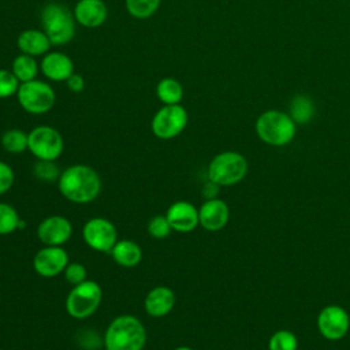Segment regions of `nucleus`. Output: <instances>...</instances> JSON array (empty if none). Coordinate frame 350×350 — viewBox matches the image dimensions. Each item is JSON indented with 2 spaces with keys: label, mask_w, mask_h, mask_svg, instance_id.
Returning a JSON list of instances; mask_svg holds the SVG:
<instances>
[{
  "label": "nucleus",
  "mask_w": 350,
  "mask_h": 350,
  "mask_svg": "<svg viewBox=\"0 0 350 350\" xmlns=\"http://www.w3.org/2000/svg\"><path fill=\"white\" fill-rule=\"evenodd\" d=\"M27 149L37 160H56L64 149L62 134L51 126H37L29 133Z\"/></svg>",
  "instance_id": "nucleus-9"
},
{
  "label": "nucleus",
  "mask_w": 350,
  "mask_h": 350,
  "mask_svg": "<svg viewBox=\"0 0 350 350\" xmlns=\"http://www.w3.org/2000/svg\"><path fill=\"white\" fill-rule=\"evenodd\" d=\"M0 144L5 152L18 154L27 150L29 134L21 129H10L5 133H3L0 138Z\"/></svg>",
  "instance_id": "nucleus-23"
},
{
  "label": "nucleus",
  "mask_w": 350,
  "mask_h": 350,
  "mask_svg": "<svg viewBox=\"0 0 350 350\" xmlns=\"http://www.w3.org/2000/svg\"><path fill=\"white\" fill-rule=\"evenodd\" d=\"M21 82L12 71L0 68V98H7L16 94Z\"/></svg>",
  "instance_id": "nucleus-30"
},
{
  "label": "nucleus",
  "mask_w": 350,
  "mask_h": 350,
  "mask_svg": "<svg viewBox=\"0 0 350 350\" xmlns=\"http://www.w3.org/2000/svg\"><path fill=\"white\" fill-rule=\"evenodd\" d=\"M269 350H297L298 339L297 336L287 329H279L269 338L268 342Z\"/></svg>",
  "instance_id": "nucleus-27"
},
{
  "label": "nucleus",
  "mask_w": 350,
  "mask_h": 350,
  "mask_svg": "<svg viewBox=\"0 0 350 350\" xmlns=\"http://www.w3.org/2000/svg\"><path fill=\"white\" fill-rule=\"evenodd\" d=\"M63 273L66 280L72 286H77L88 279V271L81 262H68Z\"/></svg>",
  "instance_id": "nucleus-31"
},
{
  "label": "nucleus",
  "mask_w": 350,
  "mask_h": 350,
  "mask_svg": "<svg viewBox=\"0 0 350 350\" xmlns=\"http://www.w3.org/2000/svg\"><path fill=\"white\" fill-rule=\"evenodd\" d=\"M19 105L29 113L42 115L49 112L56 101L53 88L40 79H33L19 85L16 92Z\"/></svg>",
  "instance_id": "nucleus-7"
},
{
  "label": "nucleus",
  "mask_w": 350,
  "mask_h": 350,
  "mask_svg": "<svg viewBox=\"0 0 350 350\" xmlns=\"http://www.w3.org/2000/svg\"><path fill=\"white\" fill-rule=\"evenodd\" d=\"M33 174L42 182H57L62 172L53 160H37L33 165Z\"/></svg>",
  "instance_id": "nucleus-28"
},
{
  "label": "nucleus",
  "mask_w": 350,
  "mask_h": 350,
  "mask_svg": "<svg viewBox=\"0 0 350 350\" xmlns=\"http://www.w3.org/2000/svg\"><path fill=\"white\" fill-rule=\"evenodd\" d=\"M317 328L328 340L342 339L350 328V317L347 312L338 305L323 308L317 316Z\"/></svg>",
  "instance_id": "nucleus-11"
},
{
  "label": "nucleus",
  "mask_w": 350,
  "mask_h": 350,
  "mask_svg": "<svg viewBox=\"0 0 350 350\" xmlns=\"http://www.w3.org/2000/svg\"><path fill=\"white\" fill-rule=\"evenodd\" d=\"M174 350H193V349L189 347V346H178V347H175Z\"/></svg>",
  "instance_id": "nucleus-35"
},
{
  "label": "nucleus",
  "mask_w": 350,
  "mask_h": 350,
  "mask_svg": "<svg viewBox=\"0 0 350 350\" xmlns=\"http://www.w3.org/2000/svg\"><path fill=\"white\" fill-rule=\"evenodd\" d=\"M187 120V111L180 104L163 105L153 115L150 129L154 137L160 139H172L186 129Z\"/></svg>",
  "instance_id": "nucleus-8"
},
{
  "label": "nucleus",
  "mask_w": 350,
  "mask_h": 350,
  "mask_svg": "<svg viewBox=\"0 0 350 350\" xmlns=\"http://www.w3.org/2000/svg\"><path fill=\"white\" fill-rule=\"evenodd\" d=\"M156 96L164 105L179 104L183 98V86L178 79L165 77L156 86Z\"/></svg>",
  "instance_id": "nucleus-22"
},
{
  "label": "nucleus",
  "mask_w": 350,
  "mask_h": 350,
  "mask_svg": "<svg viewBox=\"0 0 350 350\" xmlns=\"http://www.w3.org/2000/svg\"><path fill=\"white\" fill-rule=\"evenodd\" d=\"M198 219L200 226H202L205 230L219 231L228 223L230 209L223 200H205L198 209Z\"/></svg>",
  "instance_id": "nucleus-16"
},
{
  "label": "nucleus",
  "mask_w": 350,
  "mask_h": 350,
  "mask_svg": "<svg viewBox=\"0 0 350 350\" xmlns=\"http://www.w3.org/2000/svg\"><path fill=\"white\" fill-rule=\"evenodd\" d=\"M15 182V174L11 165L0 161V196L5 194Z\"/></svg>",
  "instance_id": "nucleus-32"
},
{
  "label": "nucleus",
  "mask_w": 350,
  "mask_h": 350,
  "mask_svg": "<svg viewBox=\"0 0 350 350\" xmlns=\"http://www.w3.org/2000/svg\"><path fill=\"white\" fill-rule=\"evenodd\" d=\"M161 0H124L127 12L137 19L152 16L160 7Z\"/></svg>",
  "instance_id": "nucleus-25"
},
{
  "label": "nucleus",
  "mask_w": 350,
  "mask_h": 350,
  "mask_svg": "<svg viewBox=\"0 0 350 350\" xmlns=\"http://www.w3.org/2000/svg\"><path fill=\"white\" fill-rule=\"evenodd\" d=\"M146 228H148V234L154 239H164L172 231L165 215H156L150 217Z\"/></svg>",
  "instance_id": "nucleus-29"
},
{
  "label": "nucleus",
  "mask_w": 350,
  "mask_h": 350,
  "mask_svg": "<svg viewBox=\"0 0 350 350\" xmlns=\"http://www.w3.org/2000/svg\"><path fill=\"white\" fill-rule=\"evenodd\" d=\"M40 71L49 81L66 82L74 74V63L66 53L48 52L41 59Z\"/></svg>",
  "instance_id": "nucleus-15"
},
{
  "label": "nucleus",
  "mask_w": 350,
  "mask_h": 350,
  "mask_svg": "<svg viewBox=\"0 0 350 350\" xmlns=\"http://www.w3.org/2000/svg\"><path fill=\"white\" fill-rule=\"evenodd\" d=\"M109 253L112 260L123 268H133L142 260V250L139 245L130 239L118 241Z\"/></svg>",
  "instance_id": "nucleus-20"
},
{
  "label": "nucleus",
  "mask_w": 350,
  "mask_h": 350,
  "mask_svg": "<svg viewBox=\"0 0 350 350\" xmlns=\"http://www.w3.org/2000/svg\"><path fill=\"white\" fill-rule=\"evenodd\" d=\"M247 172L246 159L232 150L216 154L208 165V179L219 186H232L241 182Z\"/></svg>",
  "instance_id": "nucleus-6"
},
{
  "label": "nucleus",
  "mask_w": 350,
  "mask_h": 350,
  "mask_svg": "<svg viewBox=\"0 0 350 350\" xmlns=\"http://www.w3.org/2000/svg\"><path fill=\"white\" fill-rule=\"evenodd\" d=\"M297 124L279 109L264 111L256 120V133L258 138L272 146H283L293 141L295 137Z\"/></svg>",
  "instance_id": "nucleus-3"
},
{
  "label": "nucleus",
  "mask_w": 350,
  "mask_h": 350,
  "mask_svg": "<svg viewBox=\"0 0 350 350\" xmlns=\"http://www.w3.org/2000/svg\"><path fill=\"white\" fill-rule=\"evenodd\" d=\"M165 216L171 228L178 232H190L200 224L198 209L189 201L172 202L168 206Z\"/></svg>",
  "instance_id": "nucleus-14"
},
{
  "label": "nucleus",
  "mask_w": 350,
  "mask_h": 350,
  "mask_svg": "<svg viewBox=\"0 0 350 350\" xmlns=\"http://www.w3.org/2000/svg\"><path fill=\"white\" fill-rule=\"evenodd\" d=\"M103 299V290L94 280L86 279L85 282L74 286L66 298V312L77 320L90 317L100 306Z\"/></svg>",
  "instance_id": "nucleus-5"
},
{
  "label": "nucleus",
  "mask_w": 350,
  "mask_h": 350,
  "mask_svg": "<svg viewBox=\"0 0 350 350\" xmlns=\"http://www.w3.org/2000/svg\"><path fill=\"white\" fill-rule=\"evenodd\" d=\"M146 328L131 314L115 317L104 334L107 350H142L146 343Z\"/></svg>",
  "instance_id": "nucleus-2"
},
{
  "label": "nucleus",
  "mask_w": 350,
  "mask_h": 350,
  "mask_svg": "<svg viewBox=\"0 0 350 350\" xmlns=\"http://www.w3.org/2000/svg\"><path fill=\"white\" fill-rule=\"evenodd\" d=\"M21 217L16 209L5 202H0V235H8L19 228Z\"/></svg>",
  "instance_id": "nucleus-26"
},
{
  "label": "nucleus",
  "mask_w": 350,
  "mask_h": 350,
  "mask_svg": "<svg viewBox=\"0 0 350 350\" xmlns=\"http://www.w3.org/2000/svg\"><path fill=\"white\" fill-rule=\"evenodd\" d=\"M11 71L18 78V81L21 83H23V82L37 79V75L40 71V64L37 63L34 56L21 53L12 60Z\"/></svg>",
  "instance_id": "nucleus-21"
},
{
  "label": "nucleus",
  "mask_w": 350,
  "mask_h": 350,
  "mask_svg": "<svg viewBox=\"0 0 350 350\" xmlns=\"http://www.w3.org/2000/svg\"><path fill=\"white\" fill-rule=\"evenodd\" d=\"M51 41L48 36L38 29H27L19 33L16 37V46L21 53L30 55V56H44L49 52Z\"/></svg>",
  "instance_id": "nucleus-19"
},
{
  "label": "nucleus",
  "mask_w": 350,
  "mask_h": 350,
  "mask_svg": "<svg viewBox=\"0 0 350 350\" xmlns=\"http://www.w3.org/2000/svg\"><path fill=\"white\" fill-rule=\"evenodd\" d=\"M72 235L71 221L60 215L45 217L37 227V237L45 246H62Z\"/></svg>",
  "instance_id": "nucleus-13"
},
{
  "label": "nucleus",
  "mask_w": 350,
  "mask_h": 350,
  "mask_svg": "<svg viewBox=\"0 0 350 350\" xmlns=\"http://www.w3.org/2000/svg\"><path fill=\"white\" fill-rule=\"evenodd\" d=\"M74 14L60 3H49L41 11L42 31L52 45H66L75 36Z\"/></svg>",
  "instance_id": "nucleus-4"
},
{
  "label": "nucleus",
  "mask_w": 350,
  "mask_h": 350,
  "mask_svg": "<svg viewBox=\"0 0 350 350\" xmlns=\"http://www.w3.org/2000/svg\"><path fill=\"white\" fill-rule=\"evenodd\" d=\"M67 88L74 93H81L85 89V79L79 74H72L67 81Z\"/></svg>",
  "instance_id": "nucleus-33"
},
{
  "label": "nucleus",
  "mask_w": 350,
  "mask_h": 350,
  "mask_svg": "<svg viewBox=\"0 0 350 350\" xmlns=\"http://www.w3.org/2000/svg\"><path fill=\"white\" fill-rule=\"evenodd\" d=\"M314 113V107L308 96L298 94L290 103V118L297 123H308Z\"/></svg>",
  "instance_id": "nucleus-24"
},
{
  "label": "nucleus",
  "mask_w": 350,
  "mask_h": 350,
  "mask_svg": "<svg viewBox=\"0 0 350 350\" xmlns=\"http://www.w3.org/2000/svg\"><path fill=\"white\" fill-rule=\"evenodd\" d=\"M175 293L167 286H156L146 294L144 309L152 317L167 316L175 305Z\"/></svg>",
  "instance_id": "nucleus-18"
},
{
  "label": "nucleus",
  "mask_w": 350,
  "mask_h": 350,
  "mask_svg": "<svg viewBox=\"0 0 350 350\" xmlns=\"http://www.w3.org/2000/svg\"><path fill=\"white\" fill-rule=\"evenodd\" d=\"M68 254L62 246H45L33 257V268L42 278H55L68 265Z\"/></svg>",
  "instance_id": "nucleus-12"
},
{
  "label": "nucleus",
  "mask_w": 350,
  "mask_h": 350,
  "mask_svg": "<svg viewBox=\"0 0 350 350\" xmlns=\"http://www.w3.org/2000/svg\"><path fill=\"white\" fill-rule=\"evenodd\" d=\"M82 237L85 243L101 253H109L113 245L118 242V231L112 221L104 217L89 219L82 228Z\"/></svg>",
  "instance_id": "nucleus-10"
},
{
  "label": "nucleus",
  "mask_w": 350,
  "mask_h": 350,
  "mask_svg": "<svg viewBox=\"0 0 350 350\" xmlns=\"http://www.w3.org/2000/svg\"><path fill=\"white\" fill-rule=\"evenodd\" d=\"M72 14L77 23L94 29L107 21L108 8L103 0H78Z\"/></svg>",
  "instance_id": "nucleus-17"
},
{
  "label": "nucleus",
  "mask_w": 350,
  "mask_h": 350,
  "mask_svg": "<svg viewBox=\"0 0 350 350\" xmlns=\"http://www.w3.org/2000/svg\"><path fill=\"white\" fill-rule=\"evenodd\" d=\"M217 191H219V185L208 179V183H205V186L202 189V196L206 200H212V198H216Z\"/></svg>",
  "instance_id": "nucleus-34"
},
{
  "label": "nucleus",
  "mask_w": 350,
  "mask_h": 350,
  "mask_svg": "<svg viewBox=\"0 0 350 350\" xmlns=\"http://www.w3.org/2000/svg\"><path fill=\"white\" fill-rule=\"evenodd\" d=\"M57 187L66 200L74 204H89L100 194L101 179L92 167L74 164L62 171Z\"/></svg>",
  "instance_id": "nucleus-1"
}]
</instances>
